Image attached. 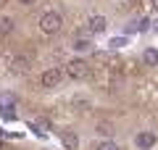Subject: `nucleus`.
<instances>
[{
  "instance_id": "obj_10",
  "label": "nucleus",
  "mask_w": 158,
  "mask_h": 150,
  "mask_svg": "<svg viewBox=\"0 0 158 150\" xmlns=\"http://www.w3.org/2000/svg\"><path fill=\"white\" fill-rule=\"evenodd\" d=\"M92 150H118V145L113 142V140H103V142H98Z\"/></svg>"
},
{
  "instance_id": "obj_18",
  "label": "nucleus",
  "mask_w": 158,
  "mask_h": 150,
  "mask_svg": "<svg viewBox=\"0 0 158 150\" xmlns=\"http://www.w3.org/2000/svg\"><path fill=\"white\" fill-rule=\"evenodd\" d=\"M153 27H156V32H158V21H156V24H153Z\"/></svg>"
},
{
  "instance_id": "obj_6",
  "label": "nucleus",
  "mask_w": 158,
  "mask_h": 150,
  "mask_svg": "<svg viewBox=\"0 0 158 150\" xmlns=\"http://www.w3.org/2000/svg\"><path fill=\"white\" fill-rule=\"evenodd\" d=\"M135 142H137V148H140V150H150L153 145H156V134H153V132H140L135 137Z\"/></svg>"
},
{
  "instance_id": "obj_2",
  "label": "nucleus",
  "mask_w": 158,
  "mask_h": 150,
  "mask_svg": "<svg viewBox=\"0 0 158 150\" xmlns=\"http://www.w3.org/2000/svg\"><path fill=\"white\" fill-rule=\"evenodd\" d=\"M63 74H66V69H48V71H42V77H40V84L42 87H48V90H53V87H58L61 84V79H63Z\"/></svg>"
},
{
  "instance_id": "obj_14",
  "label": "nucleus",
  "mask_w": 158,
  "mask_h": 150,
  "mask_svg": "<svg viewBox=\"0 0 158 150\" xmlns=\"http://www.w3.org/2000/svg\"><path fill=\"white\" fill-rule=\"evenodd\" d=\"M124 45H127V37H113L111 42H108V48L116 50V48H124Z\"/></svg>"
},
{
  "instance_id": "obj_7",
  "label": "nucleus",
  "mask_w": 158,
  "mask_h": 150,
  "mask_svg": "<svg viewBox=\"0 0 158 150\" xmlns=\"http://www.w3.org/2000/svg\"><path fill=\"white\" fill-rule=\"evenodd\" d=\"M61 142H63V148H66V150H77L79 148V137L74 132H69V129H66V132H61Z\"/></svg>"
},
{
  "instance_id": "obj_19",
  "label": "nucleus",
  "mask_w": 158,
  "mask_h": 150,
  "mask_svg": "<svg viewBox=\"0 0 158 150\" xmlns=\"http://www.w3.org/2000/svg\"><path fill=\"white\" fill-rule=\"evenodd\" d=\"M3 3H6V0H0V6H3Z\"/></svg>"
},
{
  "instance_id": "obj_12",
  "label": "nucleus",
  "mask_w": 158,
  "mask_h": 150,
  "mask_svg": "<svg viewBox=\"0 0 158 150\" xmlns=\"http://www.w3.org/2000/svg\"><path fill=\"white\" fill-rule=\"evenodd\" d=\"M0 116L8 119V121H13V119H16V113H13V106H0Z\"/></svg>"
},
{
  "instance_id": "obj_20",
  "label": "nucleus",
  "mask_w": 158,
  "mask_h": 150,
  "mask_svg": "<svg viewBox=\"0 0 158 150\" xmlns=\"http://www.w3.org/2000/svg\"><path fill=\"white\" fill-rule=\"evenodd\" d=\"M0 150H3V142H0Z\"/></svg>"
},
{
  "instance_id": "obj_17",
  "label": "nucleus",
  "mask_w": 158,
  "mask_h": 150,
  "mask_svg": "<svg viewBox=\"0 0 158 150\" xmlns=\"http://www.w3.org/2000/svg\"><path fill=\"white\" fill-rule=\"evenodd\" d=\"M21 6H34V0H19Z\"/></svg>"
},
{
  "instance_id": "obj_15",
  "label": "nucleus",
  "mask_w": 158,
  "mask_h": 150,
  "mask_svg": "<svg viewBox=\"0 0 158 150\" xmlns=\"http://www.w3.org/2000/svg\"><path fill=\"white\" fill-rule=\"evenodd\" d=\"M13 103H16L13 95H0V106H13Z\"/></svg>"
},
{
  "instance_id": "obj_13",
  "label": "nucleus",
  "mask_w": 158,
  "mask_h": 150,
  "mask_svg": "<svg viewBox=\"0 0 158 150\" xmlns=\"http://www.w3.org/2000/svg\"><path fill=\"white\" fill-rule=\"evenodd\" d=\"M98 132L106 134V137H111V134H113V127H111L108 121H100V124H98Z\"/></svg>"
},
{
  "instance_id": "obj_4",
  "label": "nucleus",
  "mask_w": 158,
  "mask_h": 150,
  "mask_svg": "<svg viewBox=\"0 0 158 150\" xmlns=\"http://www.w3.org/2000/svg\"><path fill=\"white\" fill-rule=\"evenodd\" d=\"M8 69H11L13 74H19V77H21V74H27V71H29V58H21V56H13L11 61H8Z\"/></svg>"
},
{
  "instance_id": "obj_8",
  "label": "nucleus",
  "mask_w": 158,
  "mask_h": 150,
  "mask_svg": "<svg viewBox=\"0 0 158 150\" xmlns=\"http://www.w3.org/2000/svg\"><path fill=\"white\" fill-rule=\"evenodd\" d=\"M11 32H13V19L11 16H0V37H6Z\"/></svg>"
},
{
  "instance_id": "obj_16",
  "label": "nucleus",
  "mask_w": 158,
  "mask_h": 150,
  "mask_svg": "<svg viewBox=\"0 0 158 150\" xmlns=\"http://www.w3.org/2000/svg\"><path fill=\"white\" fill-rule=\"evenodd\" d=\"M137 27H140V32H142V29H148V27H150V21H148V19H142V21L137 24Z\"/></svg>"
},
{
  "instance_id": "obj_1",
  "label": "nucleus",
  "mask_w": 158,
  "mask_h": 150,
  "mask_svg": "<svg viewBox=\"0 0 158 150\" xmlns=\"http://www.w3.org/2000/svg\"><path fill=\"white\" fill-rule=\"evenodd\" d=\"M61 27H63L61 13L48 11V13H42V16H40V32H42V34H48V37L58 34V32H61Z\"/></svg>"
},
{
  "instance_id": "obj_5",
  "label": "nucleus",
  "mask_w": 158,
  "mask_h": 150,
  "mask_svg": "<svg viewBox=\"0 0 158 150\" xmlns=\"http://www.w3.org/2000/svg\"><path fill=\"white\" fill-rule=\"evenodd\" d=\"M87 29H90L92 34H100V32H106V29H108V21H106V16H100V13L90 16V21H87Z\"/></svg>"
},
{
  "instance_id": "obj_11",
  "label": "nucleus",
  "mask_w": 158,
  "mask_h": 150,
  "mask_svg": "<svg viewBox=\"0 0 158 150\" xmlns=\"http://www.w3.org/2000/svg\"><path fill=\"white\" fill-rule=\"evenodd\" d=\"M74 50L87 53V50H92V42H90V40H77V42H74Z\"/></svg>"
},
{
  "instance_id": "obj_9",
  "label": "nucleus",
  "mask_w": 158,
  "mask_h": 150,
  "mask_svg": "<svg viewBox=\"0 0 158 150\" xmlns=\"http://www.w3.org/2000/svg\"><path fill=\"white\" fill-rule=\"evenodd\" d=\"M142 61H145L148 66H158V50L156 48H148L145 56H142Z\"/></svg>"
},
{
  "instance_id": "obj_3",
  "label": "nucleus",
  "mask_w": 158,
  "mask_h": 150,
  "mask_svg": "<svg viewBox=\"0 0 158 150\" xmlns=\"http://www.w3.org/2000/svg\"><path fill=\"white\" fill-rule=\"evenodd\" d=\"M87 74H90V66H87L82 58H74V61L66 63V77H71V79H85Z\"/></svg>"
}]
</instances>
